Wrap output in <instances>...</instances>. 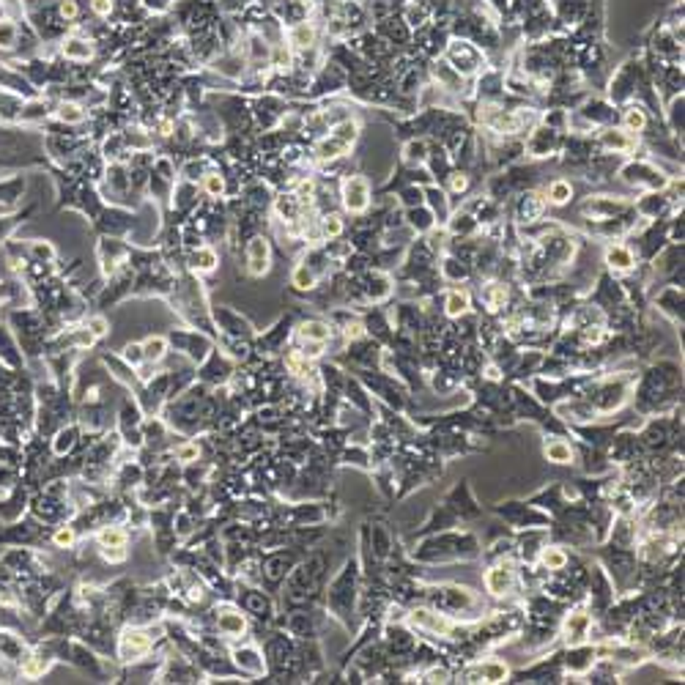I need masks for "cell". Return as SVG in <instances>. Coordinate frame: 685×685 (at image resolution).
I'll list each match as a JSON object with an SVG mask.
<instances>
[{
    "instance_id": "7",
    "label": "cell",
    "mask_w": 685,
    "mask_h": 685,
    "mask_svg": "<svg viewBox=\"0 0 685 685\" xmlns=\"http://www.w3.org/2000/svg\"><path fill=\"white\" fill-rule=\"evenodd\" d=\"M485 589L491 595H508L510 589H513V567L505 565V562L496 565V567H491L485 573Z\"/></svg>"
},
{
    "instance_id": "8",
    "label": "cell",
    "mask_w": 685,
    "mask_h": 685,
    "mask_svg": "<svg viewBox=\"0 0 685 685\" xmlns=\"http://www.w3.org/2000/svg\"><path fill=\"white\" fill-rule=\"evenodd\" d=\"M543 211H546V198L537 195V192H529L518 203V220L521 222H537L543 217Z\"/></svg>"
},
{
    "instance_id": "12",
    "label": "cell",
    "mask_w": 685,
    "mask_h": 685,
    "mask_svg": "<svg viewBox=\"0 0 685 685\" xmlns=\"http://www.w3.org/2000/svg\"><path fill=\"white\" fill-rule=\"evenodd\" d=\"M217 263H220V258H217V253H214L211 247H198V250L192 253V269H195L198 275H211V272L217 269Z\"/></svg>"
},
{
    "instance_id": "13",
    "label": "cell",
    "mask_w": 685,
    "mask_h": 685,
    "mask_svg": "<svg viewBox=\"0 0 685 685\" xmlns=\"http://www.w3.org/2000/svg\"><path fill=\"white\" fill-rule=\"evenodd\" d=\"M61 50H63V55H66L69 61H88V58L94 55V47H91V42H88V39H77V36L66 39Z\"/></svg>"
},
{
    "instance_id": "25",
    "label": "cell",
    "mask_w": 685,
    "mask_h": 685,
    "mask_svg": "<svg viewBox=\"0 0 685 685\" xmlns=\"http://www.w3.org/2000/svg\"><path fill=\"white\" fill-rule=\"evenodd\" d=\"M17 36H20V27L14 20H0V47L3 50H11L17 44Z\"/></svg>"
},
{
    "instance_id": "26",
    "label": "cell",
    "mask_w": 685,
    "mask_h": 685,
    "mask_svg": "<svg viewBox=\"0 0 685 685\" xmlns=\"http://www.w3.org/2000/svg\"><path fill=\"white\" fill-rule=\"evenodd\" d=\"M52 543H55L58 548H72V546L77 543V529L75 527H69V524L58 527V529L52 532Z\"/></svg>"
},
{
    "instance_id": "10",
    "label": "cell",
    "mask_w": 685,
    "mask_h": 685,
    "mask_svg": "<svg viewBox=\"0 0 685 685\" xmlns=\"http://www.w3.org/2000/svg\"><path fill=\"white\" fill-rule=\"evenodd\" d=\"M606 260H609V266L614 269V272H628V269H634V263H636L634 253H631L625 244H614V247H609V250H606Z\"/></svg>"
},
{
    "instance_id": "4",
    "label": "cell",
    "mask_w": 685,
    "mask_h": 685,
    "mask_svg": "<svg viewBox=\"0 0 685 685\" xmlns=\"http://www.w3.org/2000/svg\"><path fill=\"white\" fill-rule=\"evenodd\" d=\"M272 269V250L263 236H255L247 244V272L253 277H263Z\"/></svg>"
},
{
    "instance_id": "5",
    "label": "cell",
    "mask_w": 685,
    "mask_h": 685,
    "mask_svg": "<svg viewBox=\"0 0 685 685\" xmlns=\"http://www.w3.org/2000/svg\"><path fill=\"white\" fill-rule=\"evenodd\" d=\"M508 674H510L508 663H502V660H485V663H480V666L469 669V672L463 674V680H466V683H477V680H485V683H502V680H508Z\"/></svg>"
},
{
    "instance_id": "16",
    "label": "cell",
    "mask_w": 685,
    "mask_h": 685,
    "mask_svg": "<svg viewBox=\"0 0 685 685\" xmlns=\"http://www.w3.org/2000/svg\"><path fill=\"white\" fill-rule=\"evenodd\" d=\"M55 118L63 124H82L85 121V110L77 102H61L55 107Z\"/></svg>"
},
{
    "instance_id": "14",
    "label": "cell",
    "mask_w": 685,
    "mask_h": 685,
    "mask_svg": "<svg viewBox=\"0 0 685 685\" xmlns=\"http://www.w3.org/2000/svg\"><path fill=\"white\" fill-rule=\"evenodd\" d=\"M589 622H592V617H589V614H584V611L573 614V617L567 620L565 631H567L570 644H579V641H584V636H586V631H589Z\"/></svg>"
},
{
    "instance_id": "6",
    "label": "cell",
    "mask_w": 685,
    "mask_h": 685,
    "mask_svg": "<svg viewBox=\"0 0 685 685\" xmlns=\"http://www.w3.org/2000/svg\"><path fill=\"white\" fill-rule=\"evenodd\" d=\"M233 660L244 674H263V655L253 644H241L233 650Z\"/></svg>"
},
{
    "instance_id": "19",
    "label": "cell",
    "mask_w": 685,
    "mask_h": 685,
    "mask_svg": "<svg viewBox=\"0 0 685 685\" xmlns=\"http://www.w3.org/2000/svg\"><path fill=\"white\" fill-rule=\"evenodd\" d=\"M482 299H485V305L491 307V310L505 307V302H508V285H502V282H491V285H485V288H482Z\"/></svg>"
},
{
    "instance_id": "28",
    "label": "cell",
    "mask_w": 685,
    "mask_h": 685,
    "mask_svg": "<svg viewBox=\"0 0 685 685\" xmlns=\"http://www.w3.org/2000/svg\"><path fill=\"white\" fill-rule=\"evenodd\" d=\"M543 565H546L548 570H562V567L567 565V557H565L559 548H546V551H543Z\"/></svg>"
},
{
    "instance_id": "34",
    "label": "cell",
    "mask_w": 685,
    "mask_h": 685,
    "mask_svg": "<svg viewBox=\"0 0 685 685\" xmlns=\"http://www.w3.org/2000/svg\"><path fill=\"white\" fill-rule=\"evenodd\" d=\"M91 8L96 17H110L113 11V0H91Z\"/></svg>"
},
{
    "instance_id": "23",
    "label": "cell",
    "mask_w": 685,
    "mask_h": 685,
    "mask_svg": "<svg viewBox=\"0 0 685 685\" xmlns=\"http://www.w3.org/2000/svg\"><path fill=\"white\" fill-rule=\"evenodd\" d=\"M466 310H469V294L466 291H450V296H447V315L458 318Z\"/></svg>"
},
{
    "instance_id": "27",
    "label": "cell",
    "mask_w": 685,
    "mask_h": 685,
    "mask_svg": "<svg viewBox=\"0 0 685 685\" xmlns=\"http://www.w3.org/2000/svg\"><path fill=\"white\" fill-rule=\"evenodd\" d=\"M321 233H324L327 239H337V236L343 233V222H340V217H337V214H327V217L321 220Z\"/></svg>"
},
{
    "instance_id": "22",
    "label": "cell",
    "mask_w": 685,
    "mask_h": 685,
    "mask_svg": "<svg viewBox=\"0 0 685 685\" xmlns=\"http://www.w3.org/2000/svg\"><path fill=\"white\" fill-rule=\"evenodd\" d=\"M75 441H77V428H61L58 436H55V441H52V453L55 455H66L75 447Z\"/></svg>"
},
{
    "instance_id": "29",
    "label": "cell",
    "mask_w": 685,
    "mask_h": 685,
    "mask_svg": "<svg viewBox=\"0 0 685 685\" xmlns=\"http://www.w3.org/2000/svg\"><path fill=\"white\" fill-rule=\"evenodd\" d=\"M625 127L631 129V132H641V129L647 127V115H644V110L631 107V110L625 113Z\"/></svg>"
},
{
    "instance_id": "24",
    "label": "cell",
    "mask_w": 685,
    "mask_h": 685,
    "mask_svg": "<svg viewBox=\"0 0 685 685\" xmlns=\"http://www.w3.org/2000/svg\"><path fill=\"white\" fill-rule=\"evenodd\" d=\"M315 279H318L315 269H313V266H307V263H299V266L294 269V275H291V282H294L296 288H313V285H315Z\"/></svg>"
},
{
    "instance_id": "2",
    "label": "cell",
    "mask_w": 685,
    "mask_h": 685,
    "mask_svg": "<svg viewBox=\"0 0 685 685\" xmlns=\"http://www.w3.org/2000/svg\"><path fill=\"white\" fill-rule=\"evenodd\" d=\"M370 203V181L365 176H348L343 181V206L348 211H365Z\"/></svg>"
},
{
    "instance_id": "11",
    "label": "cell",
    "mask_w": 685,
    "mask_h": 685,
    "mask_svg": "<svg viewBox=\"0 0 685 685\" xmlns=\"http://www.w3.org/2000/svg\"><path fill=\"white\" fill-rule=\"evenodd\" d=\"M332 329L327 327V324H321V321H307V324H302L299 327V337L305 340L307 346L313 343V346H324L327 340H329Z\"/></svg>"
},
{
    "instance_id": "30",
    "label": "cell",
    "mask_w": 685,
    "mask_h": 685,
    "mask_svg": "<svg viewBox=\"0 0 685 685\" xmlns=\"http://www.w3.org/2000/svg\"><path fill=\"white\" fill-rule=\"evenodd\" d=\"M203 189L211 195V198H220V195H222V189H225V181H222V176H220V173H206V176H203Z\"/></svg>"
},
{
    "instance_id": "21",
    "label": "cell",
    "mask_w": 685,
    "mask_h": 685,
    "mask_svg": "<svg viewBox=\"0 0 685 685\" xmlns=\"http://www.w3.org/2000/svg\"><path fill=\"white\" fill-rule=\"evenodd\" d=\"M96 543H99V548H107V546H127V532L121 529V527H102L99 532H96Z\"/></svg>"
},
{
    "instance_id": "17",
    "label": "cell",
    "mask_w": 685,
    "mask_h": 685,
    "mask_svg": "<svg viewBox=\"0 0 685 685\" xmlns=\"http://www.w3.org/2000/svg\"><path fill=\"white\" fill-rule=\"evenodd\" d=\"M570 195H573V187H570V181H565V178H557V181H551L548 184V192H546V201L554 206H565L567 201H570Z\"/></svg>"
},
{
    "instance_id": "9",
    "label": "cell",
    "mask_w": 685,
    "mask_h": 685,
    "mask_svg": "<svg viewBox=\"0 0 685 685\" xmlns=\"http://www.w3.org/2000/svg\"><path fill=\"white\" fill-rule=\"evenodd\" d=\"M601 146L614 153H622V151H631V149L636 146V140L634 137H628L622 129H606V132L601 134Z\"/></svg>"
},
{
    "instance_id": "15",
    "label": "cell",
    "mask_w": 685,
    "mask_h": 685,
    "mask_svg": "<svg viewBox=\"0 0 685 685\" xmlns=\"http://www.w3.org/2000/svg\"><path fill=\"white\" fill-rule=\"evenodd\" d=\"M288 42L296 50H307V47L315 44V30H313V25H307V23H296V25L291 27V33H288Z\"/></svg>"
},
{
    "instance_id": "35",
    "label": "cell",
    "mask_w": 685,
    "mask_h": 685,
    "mask_svg": "<svg viewBox=\"0 0 685 685\" xmlns=\"http://www.w3.org/2000/svg\"><path fill=\"white\" fill-rule=\"evenodd\" d=\"M450 680V672L447 669H431L428 672V683H447Z\"/></svg>"
},
{
    "instance_id": "3",
    "label": "cell",
    "mask_w": 685,
    "mask_h": 685,
    "mask_svg": "<svg viewBox=\"0 0 685 685\" xmlns=\"http://www.w3.org/2000/svg\"><path fill=\"white\" fill-rule=\"evenodd\" d=\"M217 631L225 639H244L247 634V617L236 606H220L217 609Z\"/></svg>"
},
{
    "instance_id": "32",
    "label": "cell",
    "mask_w": 685,
    "mask_h": 685,
    "mask_svg": "<svg viewBox=\"0 0 685 685\" xmlns=\"http://www.w3.org/2000/svg\"><path fill=\"white\" fill-rule=\"evenodd\" d=\"M107 329H110V324L104 321L102 315H94V318H88V332H91L94 337H102V334H107Z\"/></svg>"
},
{
    "instance_id": "18",
    "label": "cell",
    "mask_w": 685,
    "mask_h": 685,
    "mask_svg": "<svg viewBox=\"0 0 685 685\" xmlns=\"http://www.w3.org/2000/svg\"><path fill=\"white\" fill-rule=\"evenodd\" d=\"M165 354H168V337H162V334H156V337H149L146 343H143V356H146V362H162L165 359Z\"/></svg>"
},
{
    "instance_id": "20",
    "label": "cell",
    "mask_w": 685,
    "mask_h": 685,
    "mask_svg": "<svg viewBox=\"0 0 685 685\" xmlns=\"http://www.w3.org/2000/svg\"><path fill=\"white\" fill-rule=\"evenodd\" d=\"M546 458L551 463H570L573 460V447L567 441H562V439H554V441L546 444Z\"/></svg>"
},
{
    "instance_id": "33",
    "label": "cell",
    "mask_w": 685,
    "mask_h": 685,
    "mask_svg": "<svg viewBox=\"0 0 685 685\" xmlns=\"http://www.w3.org/2000/svg\"><path fill=\"white\" fill-rule=\"evenodd\" d=\"M77 11H80V8H77L75 0H61V17H63L66 23H72V20H75Z\"/></svg>"
},
{
    "instance_id": "1",
    "label": "cell",
    "mask_w": 685,
    "mask_h": 685,
    "mask_svg": "<svg viewBox=\"0 0 685 685\" xmlns=\"http://www.w3.org/2000/svg\"><path fill=\"white\" fill-rule=\"evenodd\" d=\"M153 628H127L118 636V658L124 663H134V660L146 658L153 647Z\"/></svg>"
},
{
    "instance_id": "31",
    "label": "cell",
    "mask_w": 685,
    "mask_h": 685,
    "mask_svg": "<svg viewBox=\"0 0 685 685\" xmlns=\"http://www.w3.org/2000/svg\"><path fill=\"white\" fill-rule=\"evenodd\" d=\"M124 362L132 365V367H137L140 362H146V356H143V343H129L127 348H124Z\"/></svg>"
}]
</instances>
